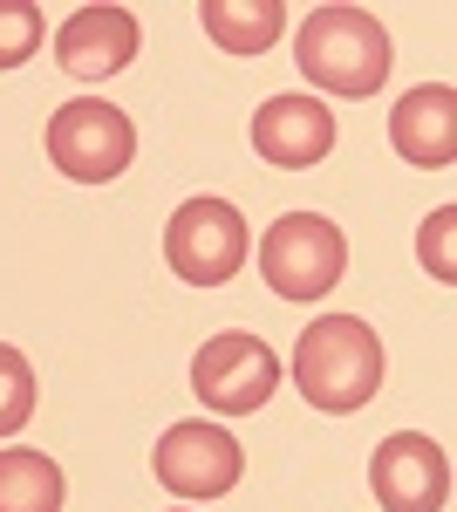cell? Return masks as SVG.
I'll return each instance as SVG.
<instances>
[{
    "label": "cell",
    "instance_id": "obj_13",
    "mask_svg": "<svg viewBox=\"0 0 457 512\" xmlns=\"http://www.w3.org/2000/svg\"><path fill=\"white\" fill-rule=\"evenodd\" d=\"M0 512H62V465L48 451H0Z\"/></svg>",
    "mask_w": 457,
    "mask_h": 512
},
{
    "label": "cell",
    "instance_id": "obj_1",
    "mask_svg": "<svg viewBox=\"0 0 457 512\" xmlns=\"http://www.w3.org/2000/svg\"><path fill=\"white\" fill-rule=\"evenodd\" d=\"M294 62L328 96H376L389 82V28L369 7H314L301 21Z\"/></svg>",
    "mask_w": 457,
    "mask_h": 512
},
{
    "label": "cell",
    "instance_id": "obj_14",
    "mask_svg": "<svg viewBox=\"0 0 457 512\" xmlns=\"http://www.w3.org/2000/svg\"><path fill=\"white\" fill-rule=\"evenodd\" d=\"M28 417H35V369L21 349L0 342V437H14Z\"/></svg>",
    "mask_w": 457,
    "mask_h": 512
},
{
    "label": "cell",
    "instance_id": "obj_5",
    "mask_svg": "<svg viewBox=\"0 0 457 512\" xmlns=\"http://www.w3.org/2000/svg\"><path fill=\"white\" fill-rule=\"evenodd\" d=\"M246 239L253 233H246V219H239L232 198H185L171 212V226H164V260L191 287H226L246 267V253H253Z\"/></svg>",
    "mask_w": 457,
    "mask_h": 512
},
{
    "label": "cell",
    "instance_id": "obj_4",
    "mask_svg": "<svg viewBox=\"0 0 457 512\" xmlns=\"http://www.w3.org/2000/svg\"><path fill=\"white\" fill-rule=\"evenodd\" d=\"M342 267H348V239L321 212H287L260 239V274H267V287L280 301H321V294H335Z\"/></svg>",
    "mask_w": 457,
    "mask_h": 512
},
{
    "label": "cell",
    "instance_id": "obj_15",
    "mask_svg": "<svg viewBox=\"0 0 457 512\" xmlns=\"http://www.w3.org/2000/svg\"><path fill=\"white\" fill-rule=\"evenodd\" d=\"M41 48V7L35 0H0V69H21Z\"/></svg>",
    "mask_w": 457,
    "mask_h": 512
},
{
    "label": "cell",
    "instance_id": "obj_8",
    "mask_svg": "<svg viewBox=\"0 0 457 512\" xmlns=\"http://www.w3.org/2000/svg\"><path fill=\"white\" fill-rule=\"evenodd\" d=\"M369 485H376L382 512H444V499H451V458H444L437 437L396 431V437L376 444Z\"/></svg>",
    "mask_w": 457,
    "mask_h": 512
},
{
    "label": "cell",
    "instance_id": "obj_16",
    "mask_svg": "<svg viewBox=\"0 0 457 512\" xmlns=\"http://www.w3.org/2000/svg\"><path fill=\"white\" fill-rule=\"evenodd\" d=\"M451 226H457V212H451V205H437V212L423 219V233H417V253H423V267H430L437 280L457 274V260H451Z\"/></svg>",
    "mask_w": 457,
    "mask_h": 512
},
{
    "label": "cell",
    "instance_id": "obj_2",
    "mask_svg": "<svg viewBox=\"0 0 457 512\" xmlns=\"http://www.w3.org/2000/svg\"><path fill=\"white\" fill-rule=\"evenodd\" d=\"M294 383L314 410H328V417H348V410H362L382 383V342L376 328L362 315H321L314 328L301 335V349H294Z\"/></svg>",
    "mask_w": 457,
    "mask_h": 512
},
{
    "label": "cell",
    "instance_id": "obj_7",
    "mask_svg": "<svg viewBox=\"0 0 457 512\" xmlns=\"http://www.w3.org/2000/svg\"><path fill=\"white\" fill-rule=\"evenodd\" d=\"M151 465H157V485H164V492H178V499H219V492L239 485L246 451H239V437L219 431L212 417H185V424H171V431L157 437Z\"/></svg>",
    "mask_w": 457,
    "mask_h": 512
},
{
    "label": "cell",
    "instance_id": "obj_11",
    "mask_svg": "<svg viewBox=\"0 0 457 512\" xmlns=\"http://www.w3.org/2000/svg\"><path fill=\"white\" fill-rule=\"evenodd\" d=\"M389 144H396V158L423 164V171H444L457 158V89L451 82H417L389 110Z\"/></svg>",
    "mask_w": 457,
    "mask_h": 512
},
{
    "label": "cell",
    "instance_id": "obj_6",
    "mask_svg": "<svg viewBox=\"0 0 457 512\" xmlns=\"http://www.w3.org/2000/svg\"><path fill=\"white\" fill-rule=\"evenodd\" d=\"M273 383H280V355L260 335H212L205 349L191 355V396L212 410V417H246V410H267Z\"/></svg>",
    "mask_w": 457,
    "mask_h": 512
},
{
    "label": "cell",
    "instance_id": "obj_9",
    "mask_svg": "<svg viewBox=\"0 0 457 512\" xmlns=\"http://www.w3.org/2000/svg\"><path fill=\"white\" fill-rule=\"evenodd\" d=\"M335 130H342L335 110H328L321 96L294 89V96L260 103V117H253V151L267 164H280V171H307V164H321L335 151Z\"/></svg>",
    "mask_w": 457,
    "mask_h": 512
},
{
    "label": "cell",
    "instance_id": "obj_3",
    "mask_svg": "<svg viewBox=\"0 0 457 512\" xmlns=\"http://www.w3.org/2000/svg\"><path fill=\"white\" fill-rule=\"evenodd\" d=\"M137 158V130L130 117L103 103V96H76V103H62L55 117H48V164L62 171V178H76V185H110L123 178Z\"/></svg>",
    "mask_w": 457,
    "mask_h": 512
},
{
    "label": "cell",
    "instance_id": "obj_12",
    "mask_svg": "<svg viewBox=\"0 0 457 512\" xmlns=\"http://www.w3.org/2000/svg\"><path fill=\"white\" fill-rule=\"evenodd\" d=\"M198 21L226 55H267L280 41V28H287V7L280 0H205Z\"/></svg>",
    "mask_w": 457,
    "mask_h": 512
},
{
    "label": "cell",
    "instance_id": "obj_10",
    "mask_svg": "<svg viewBox=\"0 0 457 512\" xmlns=\"http://www.w3.org/2000/svg\"><path fill=\"white\" fill-rule=\"evenodd\" d=\"M55 62L76 82H110L137 62V14L130 7H76L55 35Z\"/></svg>",
    "mask_w": 457,
    "mask_h": 512
}]
</instances>
